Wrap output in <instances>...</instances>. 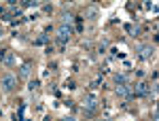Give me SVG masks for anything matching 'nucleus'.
<instances>
[{
	"instance_id": "f03ea898",
	"label": "nucleus",
	"mask_w": 159,
	"mask_h": 121,
	"mask_svg": "<svg viewBox=\"0 0 159 121\" xmlns=\"http://www.w3.org/2000/svg\"><path fill=\"white\" fill-rule=\"evenodd\" d=\"M70 36H72V28L66 26V24H61L60 28H57V40H60V43H66Z\"/></svg>"
},
{
	"instance_id": "1a4fd4ad",
	"label": "nucleus",
	"mask_w": 159,
	"mask_h": 121,
	"mask_svg": "<svg viewBox=\"0 0 159 121\" xmlns=\"http://www.w3.org/2000/svg\"><path fill=\"white\" fill-rule=\"evenodd\" d=\"M96 15H98V9H96V7H89V9L85 11V17H87V19H91V17H96Z\"/></svg>"
},
{
	"instance_id": "423d86ee",
	"label": "nucleus",
	"mask_w": 159,
	"mask_h": 121,
	"mask_svg": "<svg viewBox=\"0 0 159 121\" xmlns=\"http://www.w3.org/2000/svg\"><path fill=\"white\" fill-rule=\"evenodd\" d=\"M0 62H2V64H7V66H11L13 62H15L13 51H2V53H0Z\"/></svg>"
},
{
	"instance_id": "39448f33",
	"label": "nucleus",
	"mask_w": 159,
	"mask_h": 121,
	"mask_svg": "<svg viewBox=\"0 0 159 121\" xmlns=\"http://www.w3.org/2000/svg\"><path fill=\"white\" fill-rule=\"evenodd\" d=\"M85 109L89 110V115H91L93 110L98 109V98H96V96H89V98H85Z\"/></svg>"
},
{
	"instance_id": "20e7f679",
	"label": "nucleus",
	"mask_w": 159,
	"mask_h": 121,
	"mask_svg": "<svg viewBox=\"0 0 159 121\" xmlns=\"http://www.w3.org/2000/svg\"><path fill=\"white\" fill-rule=\"evenodd\" d=\"M117 96L123 98V100L134 98V94H132V87H129V85H119V87H117Z\"/></svg>"
},
{
	"instance_id": "7ed1b4c3",
	"label": "nucleus",
	"mask_w": 159,
	"mask_h": 121,
	"mask_svg": "<svg viewBox=\"0 0 159 121\" xmlns=\"http://www.w3.org/2000/svg\"><path fill=\"white\" fill-rule=\"evenodd\" d=\"M148 91H151V87H148L147 83H142V81L132 87V94H134V96H148Z\"/></svg>"
},
{
	"instance_id": "6e6552de",
	"label": "nucleus",
	"mask_w": 159,
	"mask_h": 121,
	"mask_svg": "<svg viewBox=\"0 0 159 121\" xmlns=\"http://www.w3.org/2000/svg\"><path fill=\"white\" fill-rule=\"evenodd\" d=\"M19 77H24V79H28V77H30V64H24V66H21Z\"/></svg>"
},
{
	"instance_id": "9d476101",
	"label": "nucleus",
	"mask_w": 159,
	"mask_h": 121,
	"mask_svg": "<svg viewBox=\"0 0 159 121\" xmlns=\"http://www.w3.org/2000/svg\"><path fill=\"white\" fill-rule=\"evenodd\" d=\"M47 40H49V38H47V36H40V38H38V40H36V45H45Z\"/></svg>"
},
{
	"instance_id": "0eeeda50",
	"label": "nucleus",
	"mask_w": 159,
	"mask_h": 121,
	"mask_svg": "<svg viewBox=\"0 0 159 121\" xmlns=\"http://www.w3.org/2000/svg\"><path fill=\"white\" fill-rule=\"evenodd\" d=\"M138 51H140V58H144V60H148V58L153 55V47H151V45H142Z\"/></svg>"
},
{
	"instance_id": "f257e3e1",
	"label": "nucleus",
	"mask_w": 159,
	"mask_h": 121,
	"mask_svg": "<svg viewBox=\"0 0 159 121\" xmlns=\"http://www.w3.org/2000/svg\"><path fill=\"white\" fill-rule=\"evenodd\" d=\"M0 87L4 89V91H11L17 87V77L15 74H4L2 79H0Z\"/></svg>"
}]
</instances>
